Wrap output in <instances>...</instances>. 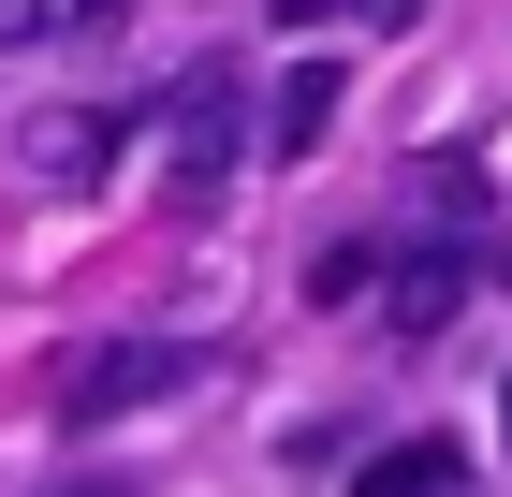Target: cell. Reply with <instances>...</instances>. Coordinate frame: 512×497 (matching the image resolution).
Listing matches in <instances>:
<instances>
[{
	"label": "cell",
	"instance_id": "obj_1",
	"mask_svg": "<svg viewBox=\"0 0 512 497\" xmlns=\"http://www.w3.org/2000/svg\"><path fill=\"white\" fill-rule=\"evenodd\" d=\"M235 161H249V74L235 59H191L161 88V176H176V205H220Z\"/></svg>",
	"mask_w": 512,
	"mask_h": 497
},
{
	"label": "cell",
	"instance_id": "obj_2",
	"mask_svg": "<svg viewBox=\"0 0 512 497\" xmlns=\"http://www.w3.org/2000/svg\"><path fill=\"white\" fill-rule=\"evenodd\" d=\"M220 351H176V337H103V351H74L59 366V424H118V410H147V395H191Z\"/></svg>",
	"mask_w": 512,
	"mask_h": 497
},
{
	"label": "cell",
	"instance_id": "obj_3",
	"mask_svg": "<svg viewBox=\"0 0 512 497\" xmlns=\"http://www.w3.org/2000/svg\"><path fill=\"white\" fill-rule=\"evenodd\" d=\"M118 117H88V103H59V117H30V176L44 191H103V176H118Z\"/></svg>",
	"mask_w": 512,
	"mask_h": 497
},
{
	"label": "cell",
	"instance_id": "obj_4",
	"mask_svg": "<svg viewBox=\"0 0 512 497\" xmlns=\"http://www.w3.org/2000/svg\"><path fill=\"white\" fill-rule=\"evenodd\" d=\"M381 293H395V337H439V322L469 307V249H425V264H395Z\"/></svg>",
	"mask_w": 512,
	"mask_h": 497
},
{
	"label": "cell",
	"instance_id": "obj_5",
	"mask_svg": "<svg viewBox=\"0 0 512 497\" xmlns=\"http://www.w3.org/2000/svg\"><path fill=\"white\" fill-rule=\"evenodd\" d=\"M454 483H469V454H454V439H395V454L352 468V497H454Z\"/></svg>",
	"mask_w": 512,
	"mask_h": 497
},
{
	"label": "cell",
	"instance_id": "obj_6",
	"mask_svg": "<svg viewBox=\"0 0 512 497\" xmlns=\"http://www.w3.org/2000/svg\"><path fill=\"white\" fill-rule=\"evenodd\" d=\"M264 132H278V161H308L322 132H337V74H322V59H308V74H278V117H264Z\"/></svg>",
	"mask_w": 512,
	"mask_h": 497
},
{
	"label": "cell",
	"instance_id": "obj_7",
	"mask_svg": "<svg viewBox=\"0 0 512 497\" xmlns=\"http://www.w3.org/2000/svg\"><path fill=\"white\" fill-rule=\"evenodd\" d=\"M44 15H74V0H0V44H30Z\"/></svg>",
	"mask_w": 512,
	"mask_h": 497
},
{
	"label": "cell",
	"instance_id": "obj_8",
	"mask_svg": "<svg viewBox=\"0 0 512 497\" xmlns=\"http://www.w3.org/2000/svg\"><path fill=\"white\" fill-rule=\"evenodd\" d=\"M352 15H366V30H381V44H395V30H410V15H425V0H352Z\"/></svg>",
	"mask_w": 512,
	"mask_h": 497
},
{
	"label": "cell",
	"instance_id": "obj_9",
	"mask_svg": "<svg viewBox=\"0 0 512 497\" xmlns=\"http://www.w3.org/2000/svg\"><path fill=\"white\" fill-rule=\"evenodd\" d=\"M44 497H147V483H44Z\"/></svg>",
	"mask_w": 512,
	"mask_h": 497
},
{
	"label": "cell",
	"instance_id": "obj_10",
	"mask_svg": "<svg viewBox=\"0 0 512 497\" xmlns=\"http://www.w3.org/2000/svg\"><path fill=\"white\" fill-rule=\"evenodd\" d=\"M498 424H512V395H498Z\"/></svg>",
	"mask_w": 512,
	"mask_h": 497
}]
</instances>
